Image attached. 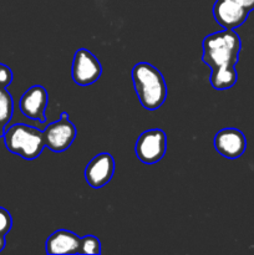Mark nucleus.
<instances>
[{
	"label": "nucleus",
	"instance_id": "1",
	"mask_svg": "<svg viewBox=\"0 0 254 255\" xmlns=\"http://www.w3.org/2000/svg\"><path fill=\"white\" fill-rule=\"evenodd\" d=\"M134 91L143 109L158 110L167 97V85L163 75L148 62H138L132 69Z\"/></svg>",
	"mask_w": 254,
	"mask_h": 255
},
{
	"label": "nucleus",
	"instance_id": "2",
	"mask_svg": "<svg viewBox=\"0 0 254 255\" xmlns=\"http://www.w3.org/2000/svg\"><path fill=\"white\" fill-rule=\"evenodd\" d=\"M203 60L209 69L236 66L242 49L241 37L234 30L223 29L213 32L203 40Z\"/></svg>",
	"mask_w": 254,
	"mask_h": 255
},
{
	"label": "nucleus",
	"instance_id": "3",
	"mask_svg": "<svg viewBox=\"0 0 254 255\" xmlns=\"http://www.w3.org/2000/svg\"><path fill=\"white\" fill-rule=\"evenodd\" d=\"M4 143L7 151L32 161L42 153L45 141L42 131L25 124H15L5 131Z\"/></svg>",
	"mask_w": 254,
	"mask_h": 255
},
{
	"label": "nucleus",
	"instance_id": "4",
	"mask_svg": "<svg viewBox=\"0 0 254 255\" xmlns=\"http://www.w3.org/2000/svg\"><path fill=\"white\" fill-rule=\"evenodd\" d=\"M167 136L159 128L147 129L142 132L136 141L134 152L142 163L154 164L166 154Z\"/></svg>",
	"mask_w": 254,
	"mask_h": 255
},
{
	"label": "nucleus",
	"instance_id": "5",
	"mask_svg": "<svg viewBox=\"0 0 254 255\" xmlns=\"http://www.w3.org/2000/svg\"><path fill=\"white\" fill-rule=\"evenodd\" d=\"M76 127L69 120V115L62 112L57 121L50 124L42 131L45 147L52 152H64L70 148L76 138Z\"/></svg>",
	"mask_w": 254,
	"mask_h": 255
},
{
	"label": "nucleus",
	"instance_id": "6",
	"mask_svg": "<svg viewBox=\"0 0 254 255\" xmlns=\"http://www.w3.org/2000/svg\"><path fill=\"white\" fill-rule=\"evenodd\" d=\"M102 66L97 57L87 49H79L74 55L72 80L79 86H89L101 77Z\"/></svg>",
	"mask_w": 254,
	"mask_h": 255
},
{
	"label": "nucleus",
	"instance_id": "7",
	"mask_svg": "<svg viewBox=\"0 0 254 255\" xmlns=\"http://www.w3.org/2000/svg\"><path fill=\"white\" fill-rule=\"evenodd\" d=\"M213 144L216 151L224 158L237 159L246 152L247 139L241 129L227 127L217 132Z\"/></svg>",
	"mask_w": 254,
	"mask_h": 255
},
{
	"label": "nucleus",
	"instance_id": "8",
	"mask_svg": "<svg viewBox=\"0 0 254 255\" xmlns=\"http://www.w3.org/2000/svg\"><path fill=\"white\" fill-rule=\"evenodd\" d=\"M47 104H49V95L45 87L41 85H34L22 94L19 107L22 115L27 119L45 122Z\"/></svg>",
	"mask_w": 254,
	"mask_h": 255
},
{
	"label": "nucleus",
	"instance_id": "9",
	"mask_svg": "<svg viewBox=\"0 0 254 255\" xmlns=\"http://www.w3.org/2000/svg\"><path fill=\"white\" fill-rule=\"evenodd\" d=\"M115 173V159L107 152L95 156L85 168V179L90 187L102 188L112 179Z\"/></svg>",
	"mask_w": 254,
	"mask_h": 255
},
{
	"label": "nucleus",
	"instance_id": "10",
	"mask_svg": "<svg viewBox=\"0 0 254 255\" xmlns=\"http://www.w3.org/2000/svg\"><path fill=\"white\" fill-rule=\"evenodd\" d=\"M248 15V10L233 0H217L213 5L214 20L223 29L234 30L242 26Z\"/></svg>",
	"mask_w": 254,
	"mask_h": 255
},
{
	"label": "nucleus",
	"instance_id": "11",
	"mask_svg": "<svg viewBox=\"0 0 254 255\" xmlns=\"http://www.w3.org/2000/svg\"><path fill=\"white\" fill-rule=\"evenodd\" d=\"M80 242H81V238L74 232L67 231V229H59L47 238L45 251L50 255L79 254Z\"/></svg>",
	"mask_w": 254,
	"mask_h": 255
},
{
	"label": "nucleus",
	"instance_id": "12",
	"mask_svg": "<svg viewBox=\"0 0 254 255\" xmlns=\"http://www.w3.org/2000/svg\"><path fill=\"white\" fill-rule=\"evenodd\" d=\"M238 80V72L236 66L218 67V69L211 70L209 81L213 89L216 90H228L237 84Z\"/></svg>",
	"mask_w": 254,
	"mask_h": 255
},
{
	"label": "nucleus",
	"instance_id": "13",
	"mask_svg": "<svg viewBox=\"0 0 254 255\" xmlns=\"http://www.w3.org/2000/svg\"><path fill=\"white\" fill-rule=\"evenodd\" d=\"M14 114V100L6 87H0V121L7 125Z\"/></svg>",
	"mask_w": 254,
	"mask_h": 255
},
{
	"label": "nucleus",
	"instance_id": "14",
	"mask_svg": "<svg viewBox=\"0 0 254 255\" xmlns=\"http://www.w3.org/2000/svg\"><path fill=\"white\" fill-rule=\"evenodd\" d=\"M79 254H101V242L95 236L82 237Z\"/></svg>",
	"mask_w": 254,
	"mask_h": 255
},
{
	"label": "nucleus",
	"instance_id": "15",
	"mask_svg": "<svg viewBox=\"0 0 254 255\" xmlns=\"http://www.w3.org/2000/svg\"><path fill=\"white\" fill-rule=\"evenodd\" d=\"M12 227V219L9 212L0 207V234L6 236Z\"/></svg>",
	"mask_w": 254,
	"mask_h": 255
},
{
	"label": "nucleus",
	"instance_id": "16",
	"mask_svg": "<svg viewBox=\"0 0 254 255\" xmlns=\"http://www.w3.org/2000/svg\"><path fill=\"white\" fill-rule=\"evenodd\" d=\"M12 82V71L9 66L0 62V87H7Z\"/></svg>",
	"mask_w": 254,
	"mask_h": 255
},
{
	"label": "nucleus",
	"instance_id": "17",
	"mask_svg": "<svg viewBox=\"0 0 254 255\" xmlns=\"http://www.w3.org/2000/svg\"><path fill=\"white\" fill-rule=\"evenodd\" d=\"M233 1L242 5V6H243L244 9L248 10L249 12H251L252 10H254V0H233Z\"/></svg>",
	"mask_w": 254,
	"mask_h": 255
},
{
	"label": "nucleus",
	"instance_id": "18",
	"mask_svg": "<svg viewBox=\"0 0 254 255\" xmlns=\"http://www.w3.org/2000/svg\"><path fill=\"white\" fill-rule=\"evenodd\" d=\"M5 244H6V242H5V236H1V234H0V252L5 248Z\"/></svg>",
	"mask_w": 254,
	"mask_h": 255
},
{
	"label": "nucleus",
	"instance_id": "19",
	"mask_svg": "<svg viewBox=\"0 0 254 255\" xmlns=\"http://www.w3.org/2000/svg\"><path fill=\"white\" fill-rule=\"evenodd\" d=\"M5 126H6V125L2 124V122L0 121V138H1V137H4V133H5Z\"/></svg>",
	"mask_w": 254,
	"mask_h": 255
}]
</instances>
